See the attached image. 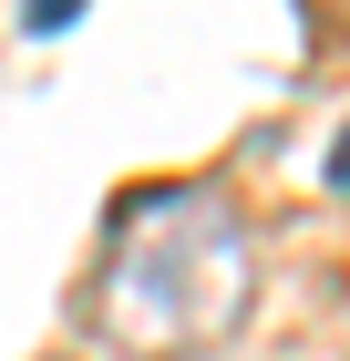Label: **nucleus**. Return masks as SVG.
I'll list each match as a JSON object with an SVG mask.
<instances>
[{
    "instance_id": "obj_3",
    "label": "nucleus",
    "mask_w": 350,
    "mask_h": 361,
    "mask_svg": "<svg viewBox=\"0 0 350 361\" xmlns=\"http://www.w3.org/2000/svg\"><path fill=\"white\" fill-rule=\"evenodd\" d=\"M330 176H340V196H350V135H340V145H330Z\"/></svg>"
},
{
    "instance_id": "obj_1",
    "label": "nucleus",
    "mask_w": 350,
    "mask_h": 361,
    "mask_svg": "<svg viewBox=\"0 0 350 361\" xmlns=\"http://www.w3.org/2000/svg\"><path fill=\"white\" fill-rule=\"evenodd\" d=\"M258 300V238L216 186H144L113 217V258L93 279V320L124 361H196L237 341Z\"/></svg>"
},
{
    "instance_id": "obj_2",
    "label": "nucleus",
    "mask_w": 350,
    "mask_h": 361,
    "mask_svg": "<svg viewBox=\"0 0 350 361\" xmlns=\"http://www.w3.org/2000/svg\"><path fill=\"white\" fill-rule=\"evenodd\" d=\"M21 21H31V31H73V21H82V0H31Z\"/></svg>"
}]
</instances>
